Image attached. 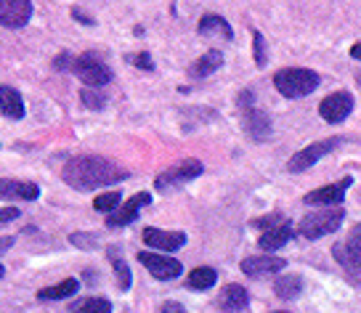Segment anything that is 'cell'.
Instances as JSON below:
<instances>
[{
	"label": "cell",
	"instance_id": "e575fe53",
	"mask_svg": "<svg viewBox=\"0 0 361 313\" xmlns=\"http://www.w3.org/2000/svg\"><path fill=\"white\" fill-rule=\"evenodd\" d=\"M13 245V239L11 236H6V239H0V252H6V250H8V247Z\"/></svg>",
	"mask_w": 361,
	"mask_h": 313
},
{
	"label": "cell",
	"instance_id": "277c9868",
	"mask_svg": "<svg viewBox=\"0 0 361 313\" xmlns=\"http://www.w3.org/2000/svg\"><path fill=\"white\" fill-rule=\"evenodd\" d=\"M343 221H345V210L343 207H324L319 213L305 215L300 226H298V234L303 236V239H319V236H327L332 231H338Z\"/></svg>",
	"mask_w": 361,
	"mask_h": 313
},
{
	"label": "cell",
	"instance_id": "4fadbf2b",
	"mask_svg": "<svg viewBox=\"0 0 361 313\" xmlns=\"http://www.w3.org/2000/svg\"><path fill=\"white\" fill-rule=\"evenodd\" d=\"M282 269H287V260L284 257L252 255L242 260V271L247 274L250 279H263V276H271V274H279Z\"/></svg>",
	"mask_w": 361,
	"mask_h": 313
},
{
	"label": "cell",
	"instance_id": "f546056e",
	"mask_svg": "<svg viewBox=\"0 0 361 313\" xmlns=\"http://www.w3.org/2000/svg\"><path fill=\"white\" fill-rule=\"evenodd\" d=\"M255 35V64L258 67H266V51H263V35L260 32H252Z\"/></svg>",
	"mask_w": 361,
	"mask_h": 313
},
{
	"label": "cell",
	"instance_id": "3957f363",
	"mask_svg": "<svg viewBox=\"0 0 361 313\" xmlns=\"http://www.w3.org/2000/svg\"><path fill=\"white\" fill-rule=\"evenodd\" d=\"M319 75L314 69H303V67H290V69H279L274 75V88L282 93L284 99H300V96H308L319 88Z\"/></svg>",
	"mask_w": 361,
	"mask_h": 313
},
{
	"label": "cell",
	"instance_id": "7c38bea8",
	"mask_svg": "<svg viewBox=\"0 0 361 313\" xmlns=\"http://www.w3.org/2000/svg\"><path fill=\"white\" fill-rule=\"evenodd\" d=\"M149 202H152V194H147V191L135 194V197H130L125 204H120L114 213H109L106 226H109V228H123V226L133 223L135 218H138V210H141L144 204H149Z\"/></svg>",
	"mask_w": 361,
	"mask_h": 313
},
{
	"label": "cell",
	"instance_id": "8992f818",
	"mask_svg": "<svg viewBox=\"0 0 361 313\" xmlns=\"http://www.w3.org/2000/svg\"><path fill=\"white\" fill-rule=\"evenodd\" d=\"M239 106L245 109V130L252 141H266L271 133V123L269 114H263L260 109L252 106V93L250 90H242L239 93Z\"/></svg>",
	"mask_w": 361,
	"mask_h": 313
},
{
	"label": "cell",
	"instance_id": "cb8c5ba5",
	"mask_svg": "<svg viewBox=\"0 0 361 313\" xmlns=\"http://www.w3.org/2000/svg\"><path fill=\"white\" fill-rule=\"evenodd\" d=\"M215 281H218V274L210 266H200V269H194L189 274V287L192 290H210Z\"/></svg>",
	"mask_w": 361,
	"mask_h": 313
},
{
	"label": "cell",
	"instance_id": "8d00e7d4",
	"mask_svg": "<svg viewBox=\"0 0 361 313\" xmlns=\"http://www.w3.org/2000/svg\"><path fill=\"white\" fill-rule=\"evenodd\" d=\"M0 276H3V266H0Z\"/></svg>",
	"mask_w": 361,
	"mask_h": 313
},
{
	"label": "cell",
	"instance_id": "5bb4252c",
	"mask_svg": "<svg viewBox=\"0 0 361 313\" xmlns=\"http://www.w3.org/2000/svg\"><path fill=\"white\" fill-rule=\"evenodd\" d=\"M350 183H353V178H343L338 180V183H329V186H322V189L311 191V194H305V204H343V200H345V191L350 189Z\"/></svg>",
	"mask_w": 361,
	"mask_h": 313
},
{
	"label": "cell",
	"instance_id": "4dcf8cb0",
	"mask_svg": "<svg viewBox=\"0 0 361 313\" xmlns=\"http://www.w3.org/2000/svg\"><path fill=\"white\" fill-rule=\"evenodd\" d=\"M19 218V207H0V223H8Z\"/></svg>",
	"mask_w": 361,
	"mask_h": 313
},
{
	"label": "cell",
	"instance_id": "6da1fadb",
	"mask_svg": "<svg viewBox=\"0 0 361 313\" xmlns=\"http://www.w3.org/2000/svg\"><path fill=\"white\" fill-rule=\"evenodd\" d=\"M61 178L78 191H96L102 186L125 180L128 170H123L117 162L106 159V156H75L64 165Z\"/></svg>",
	"mask_w": 361,
	"mask_h": 313
},
{
	"label": "cell",
	"instance_id": "7402d4cb",
	"mask_svg": "<svg viewBox=\"0 0 361 313\" xmlns=\"http://www.w3.org/2000/svg\"><path fill=\"white\" fill-rule=\"evenodd\" d=\"M274 290H276V295H279L282 300H295V297L300 295V290H303V279L295 276V274H287V276H279V279H276Z\"/></svg>",
	"mask_w": 361,
	"mask_h": 313
},
{
	"label": "cell",
	"instance_id": "f1b7e54d",
	"mask_svg": "<svg viewBox=\"0 0 361 313\" xmlns=\"http://www.w3.org/2000/svg\"><path fill=\"white\" fill-rule=\"evenodd\" d=\"M69 242H72V245H78V247H82V250H93L99 239H96V236H90V234H72V236H69Z\"/></svg>",
	"mask_w": 361,
	"mask_h": 313
},
{
	"label": "cell",
	"instance_id": "d4e9b609",
	"mask_svg": "<svg viewBox=\"0 0 361 313\" xmlns=\"http://www.w3.org/2000/svg\"><path fill=\"white\" fill-rule=\"evenodd\" d=\"M109 257H112V266H114V279H117V290H130V269L125 263L123 257L117 255L114 250H109Z\"/></svg>",
	"mask_w": 361,
	"mask_h": 313
},
{
	"label": "cell",
	"instance_id": "9a60e30c",
	"mask_svg": "<svg viewBox=\"0 0 361 313\" xmlns=\"http://www.w3.org/2000/svg\"><path fill=\"white\" fill-rule=\"evenodd\" d=\"M144 245L154 247L157 252H176L186 245L183 231H159V228H147L144 231Z\"/></svg>",
	"mask_w": 361,
	"mask_h": 313
},
{
	"label": "cell",
	"instance_id": "30bf717a",
	"mask_svg": "<svg viewBox=\"0 0 361 313\" xmlns=\"http://www.w3.org/2000/svg\"><path fill=\"white\" fill-rule=\"evenodd\" d=\"M32 19V0H0V24L19 30Z\"/></svg>",
	"mask_w": 361,
	"mask_h": 313
},
{
	"label": "cell",
	"instance_id": "5b68a950",
	"mask_svg": "<svg viewBox=\"0 0 361 313\" xmlns=\"http://www.w3.org/2000/svg\"><path fill=\"white\" fill-rule=\"evenodd\" d=\"M335 257L343 269L350 274V279L361 284V226H356L343 245L335 247Z\"/></svg>",
	"mask_w": 361,
	"mask_h": 313
},
{
	"label": "cell",
	"instance_id": "836d02e7",
	"mask_svg": "<svg viewBox=\"0 0 361 313\" xmlns=\"http://www.w3.org/2000/svg\"><path fill=\"white\" fill-rule=\"evenodd\" d=\"M72 16H75V19H80L82 24H93V19H88V16H85L82 11H78V8H72Z\"/></svg>",
	"mask_w": 361,
	"mask_h": 313
},
{
	"label": "cell",
	"instance_id": "e0dca14e",
	"mask_svg": "<svg viewBox=\"0 0 361 313\" xmlns=\"http://www.w3.org/2000/svg\"><path fill=\"white\" fill-rule=\"evenodd\" d=\"M0 112L8 120H22L24 117V101L22 93L11 85H0Z\"/></svg>",
	"mask_w": 361,
	"mask_h": 313
},
{
	"label": "cell",
	"instance_id": "9c48e42d",
	"mask_svg": "<svg viewBox=\"0 0 361 313\" xmlns=\"http://www.w3.org/2000/svg\"><path fill=\"white\" fill-rule=\"evenodd\" d=\"M138 260H141V266L159 281H168V279H178L180 276V266L176 257H168V255H159V252H138Z\"/></svg>",
	"mask_w": 361,
	"mask_h": 313
},
{
	"label": "cell",
	"instance_id": "484cf974",
	"mask_svg": "<svg viewBox=\"0 0 361 313\" xmlns=\"http://www.w3.org/2000/svg\"><path fill=\"white\" fill-rule=\"evenodd\" d=\"M72 313H112V302L104 297H88V300L78 302Z\"/></svg>",
	"mask_w": 361,
	"mask_h": 313
},
{
	"label": "cell",
	"instance_id": "ac0fdd59",
	"mask_svg": "<svg viewBox=\"0 0 361 313\" xmlns=\"http://www.w3.org/2000/svg\"><path fill=\"white\" fill-rule=\"evenodd\" d=\"M250 302V295L242 284H228L224 287V295H221V305H224L226 313H239L245 311Z\"/></svg>",
	"mask_w": 361,
	"mask_h": 313
},
{
	"label": "cell",
	"instance_id": "1f68e13d",
	"mask_svg": "<svg viewBox=\"0 0 361 313\" xmlns=\"http://www.w3.org/2000/svg\"><path fill=\"white\" fill-rule=\"evenodd\" d=\"M135 67H141V69H147V72H152L154 69V64H152V59H149V54H138V56L130 59Z\"/></svg>",
	"mask_w": 361,
	"mask_h": 313
},
{
	"label": "cell",
	"instance_id": "83f0119b",
	"mask_svg": "<svg viewBox=\"0 0 361 313\" xmlns=\"http://www.w3.org/2000/svg\"><path fill=\"white\" fill-rule=\"evenodd\" d=\"M80 99H82V104H85L88 109H102L104 104H106V96L96 93V88H85L80 93Z\"/></svg>",
	"mask_w": 361,
	"mask_h": 313
},
{
	"label": "cell",
	"instance_id": "44dd1931",
	"mask_svg": "<svg viewBox=\"0 0 361 313\" xmlns=\"http://www.w3.org/2000/svg\"><path fill=\"white\" fill-rule=\"evenodd\" d=\"M80 290L78 279H64L54 284V287H45V290L37 292V300H64V297H72L75 292Z\"/></svg>",
	"mask_w": 361,
	"mask_h": 313
},
{
	"label": "cell",
	"instance_id": "d590c367",
	"mask_svg": "<svg viewBox=\"0 0 361 313\" xmlns=\"http://www.w3.org/2000/svg\"><path fill=\"white\" fill-rule=\"evenodd\" d=\"M350 56H353V59H359V61H361V43L350 45Z\"/></svg>",
	"mask_w": 361,
	"mask_h": 313
},
{
	"label": "cell",
	"instance_id": "52a82bcc",
	"mask_svg": "<svg viewBox=\"0 0 361 313\" xmlns=\"http://www.w3.org/2000/svg\"><path fill=\"white\" fill-rule=\"evenodd\" d=\"M343 138H327V141H316V144H308L305 149H300L298 154H293V159L287 162V170L290 173H303L311 165H316L324 154H329L332 149H338Z\"/></svg>",
	"mask_w": 361,
	"mask_h": 313
},
{
	"label": "cell",
	"instance_id": "d6986e66",
	"mask_svg": "<svg viewBox=\"0 0 361 313\" xmlns=\"http://www.w3.org/2000/svg\"><path fill=\"white\" fill-rule=\"evenodd\" d=\"M290 236H293V223L287 221V223H279V226H271L266 234L260 236V247L271 252V250H279L290 242Z\"/></svg>",
	"mask_w": 361,
	"mask_h": 313
},
{
	"label": "cell",
	"instance_id": "7a4b0ae2",
	"mask_svg": "<svg viewBox=\"0 0 361 313\" xmlns=\"http://www.w3.org/2000/svg\"><path fill=\"white\" fill-rule=\"evenodd\" d=\"M54 69L59 72H72L75 78H80L88 88H102L112 80V69L104 64L102 59H96L93 54H82V56H72V54H61L54 61Z\"/></svg>",
	"mask_w": 361,
	"mask_h": 313
},
{
	"label": "cell",
	"instance_id": "603a6c76",
	"mask_svg": "<svg viewBox=\"0 0 361 313\" xmlns=\"http://www.w3.org/2000/svg\"><path fill=\"white\" fill-rule=\"evenodd\" d=\"M221 64H224V54L221 51H207L192 67V78H207V75H213L215 69H221Z\"/></svg>",
	"mask_w": 361,
	"mask_h": 313
},
{
	"label": "cell",
	"instance_id": "ffe728a7",
	"mask_svg": "<svg viewBox=\"0 0 361 313\" xmlns=\"http://www.w3.org/2000/svg\"><path fill=\"white\" fill-rule=\"evenodd\" d=\"M197 30H200V35H221L224 40H234V30H231V24L226 22L224 16H218V13H207V16H202L200 19V24H197Z\"/></svg>",
	"mask_w": 361,
	"mask_h": 313
},
{
	"label": "cell",
	"instance_id": "8fae6325",
	"mask_svg": "<svg viewBox=\"0 0 361 313\" xmlns=\"http://www.w3.org/2000/svg\"><path fill=\"white\" fill-rule=\"evenodd\" d=\"M350 112H353V99L345 90H338V93H332L319 104V114L327 123H343Z\"/></svg>",
	"mask_w": 361,
	"mask_h": 313
},
{
	"label": "cell",
	"instance_id": "74e56055",
	"mask_svg": "<svg viewBox=\"0 0 361 313\" xmlns=\"http://www.w3.org/2000/svg\"><path fill=\"white\" fill-rule=\"evenodd\" d=\"M274 313H287V311H274Z\"/></svg>",
	"mask_w": 361,
	"mask_h": 313
},
{
	"label": "cell",
	"instance_id": "2e32d148",
	"mask_svg": "<svg viewBox=\"0 0 361 313\" xmlns=\"http://www.w3.org/2000/svg\"><path fill=\"white\" fill-rule=\"evenodd\" d=\"M40 197V189L37 183H30V180H8L0 178V200H22V202H32Z\"/></svg>",
	"mask_w": 361,
	"mask_h": 313
},
{
	"label": "cell",
	"instance_id": "d6a6232c",
	"mask_svg": "<svg viewBox=\"0 0 361 313\" xmlns=\"http://www.w3.org/2000/svg\"><path fill=\"white\" fill-rule=\"evenodd\" d=\"M159 313H186V308H183L180 302H176V300H168V302H162Z\"/></svg>",
	"mask_w": 361,
	"mask_h": 313
},
{
	"label": "cell",
	"instance_id": "ba28073f",
	"mask_svg": "<svg viewBox=\"0 0 361 313\" xmlns=\"http://www.w3.org/2000/svg\"><path fill=\"white\" fill-rule=\"evenodd\" d=\"M197 176H202V162H197V159H183L178 165H173L168 168L165 173H159L157 180H154V186L159 191H168L173 186H180V183H186V180L197 178Z\"/></svg>",
	"mask_w": 361,
	"mask_h": 313
},
{
	"label": "cell",
	"instance_id": "4316f807",
	"mask_svg": "<svg viewBox=\"0 0 361 313\" xmlns=\"http://www.w3.org/2000/svg\"><path fill=\"white\" fill-rule=\"evenodd\" d=\"M120 204H123V194H120V191H106V194H99L96 202H93V207H96L99 213H114Z\"/></svg>",
	"mask_w": 361,
	"mask_h": 313
}]
</instances>
